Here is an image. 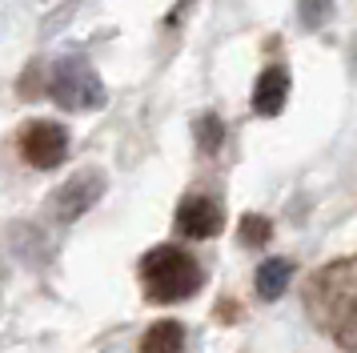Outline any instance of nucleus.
<instances>
[{"mask_svg": "<svg viewBox=\"0 0 357 353\" xmlns=\"http://www.w3.org/2000/svg\"><path fill=\"white\" fill-rule=\"evenodd\" d=\"M309 313L341 341V350H357V281L354 261H333L309 285Z\"/></svg>", "mask_w": 357, "mask_h": 353, "instance_id": "1", "label": "nucleus"}, {"mask_svg": "<svg viewBox=\"0 0 357 353\" xmlns=\"http://www.w3.org/2000/svg\"><path fill=\"white\" fill-rule=\"evenodd\" d=\"M201 281H205L201 265H197L185 249H173V245H161V249L145 253V261H141V285H145V297L157 301V305L193 297L197 289H201Z\"/></svg>", "mask_w": 357, "mask_h": 353, "instance_id": "2", "label": "nucleus"}, {"mask_svg": "<svg viewBox=\"0 0 357 353\" xmlns=\"http://www.w3.org/2000/svg\"><path fill=\"white\" fill-rule=\"evenodd\" d=\"M52 100L61 109H100L105 84L84 61H61L52 73Z\"/></svg>", "mask_w": 357, "mask_h": 353, "instance_id": "3", "label": "nucleus"}, {"mask_svg": "<svg viewBox=\"0 0 357 353\" xmlns=\"http://www.w3.org/2000/svg\"><path fill=\"white\" fill-rule=\"evenodd\" d=\"M20 153H24V160L36 165V169H56V165H65V157H68V133L56 125V121H36V125L24 128Z\"/></svg>", "mask_w": 357, "mask_h": 353, "instance_id": "4", "label": "nucleus"}, {"mask_svg": "<svg viewBox=\"0 0 357 353\" xmlns=\"http://www.w3.org/2000/svg\"><path fill=\"white\" fill-rule=\"evenodd\" d=\"M100 193H105V176L97 173V169H84V173H77L68 185H61L56 189V217L61 221H77V217H84L89 209L100 201Z\"/></svg>", "mask_w": 357, "mask_h": 353, "instance_id": "5", "label": "nucleus"}, {"mask_svg": "<svg viewBox=\"0 0 357 353\" xmlns=\"http://www.w3.org/2000/svg\"><path fill=\"white\" fill-rule=\"evenodd\" d=\"M177 233L181 237H193V241H209L225 229V213L213 197H185L177 209Z\"/></svg>", "mask_w": 357, "mask_h": 353, "instance_id": "6", "label": "nucleus"}, {"mask_svg": "<svg viewBox=\"0 0 357 353\" xmlns=\"http://www.w3.org/2000/svg\"><path fill=\"white\" fill-rule=\"evenodd\" d=\"M289 100V73L281 64H269L257 77V89H253V109L257 117H277Z\"/></svg>", "mask_w": 357, "mask_h": 353, "instance_id": "7", "label": "nucleus"}, {"mask_svg": "<svg viewBox=\"0 0 357 353\" xmlns=\"http://www.w3.org/2000/svg\"><path fill=\"white\" fill-rule=\"evenodd\" d=\"M293 281V261L289 257H269L265 265L257 269V293L265 301H277Z\"/></svg>", "mask_w": 357, "mask_h": 353, "instance_id": "8", "label": "nucleus"}, {"mask_svg": "<svg viewBox=\"0 0 357 353\" xmlns=\"http://www.w3.org/2000/svg\"><path fill=\"white\" fill-rule=\"evenodd\" d=\"M185 350V325L181 321H157L149 325L145 341H141V353H181Z\"/></svg>", "mask_w": 357, "mask_h": 353, "instance_id": "9", "label": "nucleus"}, {"mask_svg": "<svg viewBox=\"0 0 357 353\" xmlns=\"http://www.w3.org/2000/svg\"><path fill=\"white\" fill-rule=\"evenodd\" d=\"M237 233H241V241L249 249H257V245H265V241L273 237V225H269V217H261V213H245L241 225H237Z\"/></svg>", "mask_w": 357, "mask_h": 353, "instance_id": "10", "label": "nucleus"}, {"mask_svg": "<svg viewBox=\"0 0 357 353\" xmlns=\"http://www.w3.org/2000/svg\"><path fill=\"white\" fill-rule=\"evenodd\" d=\"M197 133H201V149L205 153H213V149H221V137H225V125H221V117H205L201 125H197Z\"/></svg>", "mask_w": 357, "mask_h": 353, "instance_id": "11", "label": "nucleus"}, {"mask_svg": "<svg viewBox=\"0 0 357 353\" xmlns=\"http://www.w3.org/2000/svg\"><path fill=\"white\" fill-rule=\"evenodd\" d=\"M329 8H333V4H329V0H301V24H305V29H317V24H321L325 16H329Z\"/></svg>", "mask_w": 357, "mask_h": 353, "instance_id": "12", "label": "nucleus"}]
</instances>
